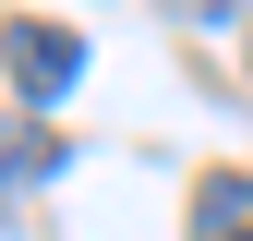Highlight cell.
I'll return each instance as SVG.
<instances>
[{
    "label": "cell",
    "mask_w": 253,
    "mask_h": 241,
    "mask_svg": "<svg viewBox=\"0 0 253 241\" xmlns=\"http://www.w3.org/2000/svg\"><path fill=\"white\" fill-rule=\"evenodd\" d=\"M0 73H12L24 109H60V97L84 84V37L48 24V12H12V24H0Z\"/></svg>",
    "instance_id": "cell-1"
},
{
    "label": "cell",
    "mask_w": 253,
    "mask_h": 241,
    "mask_svg": "<svg viewBox=\"0 0 253 241\" xmlns=\"http://www.w3.org/2000/svg\"><path fill=\"white\" fill-rule=\"evenodd\" d=\"M193 241H253V169H205L193 181Z\"/></svg>",
    "instance_id": "cell-2"
},
{
    "label": "cell",
    "mask_w": 253,
    "mask_h": 241,
    "mask_svg": "<svg viewBox=\"0 0 253 241\" xmlns=\"http://www.w3.org/2000/svg\"><path fill=\"white\" fill-rule=\"evenodd\" d=\"M0 169H12V181H37V169H60V145L37 133V120H12V133H0Z\"/></svg>",
    "instance_id": "cell-3"
}]
</instances>
